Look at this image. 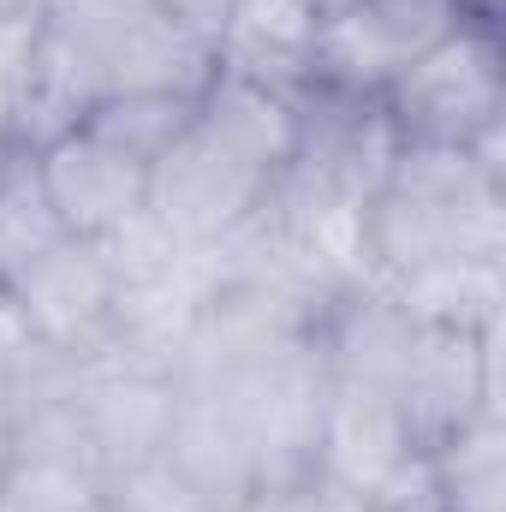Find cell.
<instances>
[{
    "mask_svg": "<svg viewBox=\"0 0 506 512\" xmlns=\"http://www.w3.org/2000/svg\"><path fill=\"white\" fill-rule=\"evenodd\" d=\"M36 6H72V0H36Z\"/></svg>",
    "mask_w": 506,
    "mask_h": 512,
    "instance_id": "44dd1931",
    "label": "cell"
},
{
    "mask_svg": "<svg viewBox=\"0 0 506 512\" xmlns=\"http://www.w3.org/2000/svg\"><path fill=\"white\" fill-rule=\"evenodd\" d=\"M54 239H66L42 179H36V155L30 149H12L0 161V280L12 268H24L30 256H42Z\"/></svg>",
    "mask_w": 506,
    "mask_h": 512,
    "instance_id": "5bb4252c",
    "label": "cell"
},
{
    "mask_svg": "<svg viewBox=\"0 0 506 512\" xmlns=\"http://www.w3.org/2000/svg\"><path fill=\"white\" fill-rule=\"evenodd\" d=\"M364 256L376 286L459 256H506V179L459 143H399L364 209Z\"/></svg>",
    "mask_w": 506,
    "mask_h": 512,
    "instance_id": "6da1fadb",
    "label": "cell"
},
{
    "mask_svg": "<svg viewBox=\"0 0 506 512\" xmlns=\"http://www.w3.org/2000/svg\"><path fill=\"white\" fill-rule=\"evenodd\" d=\"M381 292L417 328H441V334H501V304H506L501 256L435 262V268H417V274L387 280Z\"/></svg>",
    "mask_w": 506,
    "mask_h": 512,
    "instance_id": "8fae6325",
    "label": "cell"
},
{
    "mask_svg": "<svg viewBox=\"0 0 506 512\" xmlns=\"http://www.w3.org/2000/svg\"><path fill=\"white\" fill-rule=\"evenodd\" d=\"M36 179L72 239H108L149 197V167L120 155L114 143H102L84 126L36 149Z\"/></svg>",
    "mask_w": 506,
    "mask_h": 512,
    "instance_id": "9c48e42d",
    "label": "cell"
},
{
    "mask_svg": "<svg viewBox=\"0 0 506 512\" xmlns=\"http://www.w3.org/2000/svg\"><path fill=\"white\" fill-rule=\"evenodd\" d=\"M108 501H114V512H239V507H221L215 495H203L167 459H149L137 471L108 477Z\"/></svg>",
    "mask_w": 506,
    "mask_h": 512,
    "instance_id": "2e32d148",
    "label": "cell"
},
{
    "mask_svg": "<svg viewBox=\"0 0 506 512\" xmlns=\"http://www.w3.org/2000/svg\"><path fill=\"white\" fill-rule=\"evenodd\" d=\"M161 459L179 477H191L203 495H215L221 507H245L256 495L251 441H245V429H239V417L227 411L221 393L179 387V411H173V435H167Z\"/></svg>",
    "mask_w": 506,
    "mask_h": 512,
    "instance_id": "30bf717a",
    "label": "cell"
},
{
    "mask_svg": "<svg viewBox=\"0 0 506 512\" xmlns=\"http://www.w3.org/2000/svg\"><path fill=\"white\" fill-rule=\"evenodd\" d=\"M24 340L30 334H24V322H18V310L0 286V459H6V441H12V358H18Z\"/></svg>",
    "mask_w": 506,
    "mask_h": 512,
    "instance_id": "e0dca14e",
    "label": "cell"
},
{
    "mask_svg": "<svg viewBox=\"0 0 506 512\" xmlns=\"http://www.w3.org/2000/svg\"><path fill=\"white\" fill-rule=\"evenodd\" d=\"M298 6H304V12H310V18H328V12H340V6H346V0H298Z\"/></svg>",
    "mask_w": 506,
    "mask_h": 512,
    "instance_id": "d6986e66",
    "label": "cell"
},
{
    "mask_svg": "<svg viewBox=\"0 0 506 512\" xmlns=\"http://www.w3.org/2000/svg\"><path fill=\"white\" fill-rule=\"evenodd\" d=\"M417 453L441 447L471 417L501 411V334H441L417 328L411 358L393 387Z\"/></svg>",
    "mask_w": 506,
    "mask_h": 512,
    "instance_id": "8992f818",
    "label": "cell"
},
{
    "mask_svg": "<svg viewBox=\"0 0 506 512\" xmlns=\"http://www.w3.org/2000/svg\"><path fill=\"white\" fill-rule=\"evenodd\" d=\"M48 24L78 48L90 66L102 102L108 96H191L221 72V48L179 18L155 12L149 0H72V6H42Z\"/></svg>",
    "mask_w": 506,
    "mask_h": 512,
    "instance_id": "7a4b0ae2",
    "label": "cell"
},
{
    "mask_svg": "<svg viewBox=\"0 0 506 512\" xmlns=\"http://www.w3.org/2000/svg\"><path fill=\"white\" fill-rule=\"evenodd\" d=\"M441 512H506V423L501 411L471 417L441 447H429Z\"/></svg>",
    "mask_w": 506,
    "mask_h": 512,
    "instance_id": "7c38bea8",
    "label": "cell"
},
{
    "mask_svg": "<svg viewBox=\"0 0 506 512\" xmlns=\"http://www.w3.org/2000/svg\"><path fill=\"white\" fill-rule=\"evenodd\" d=\"M173 411H179L173 370L126 358L114 346H96L84 358V435H90V459L102 465V477L161 459L173 435Z\"/></svg>",
    "mask_w": 506,
    "mask_h": 512,
    "instance_id": "52a82bcc",
    "label": "cell"
},
{
    "mask_svg": "<svg viewBox=\"0 0 506 512\" xmlns=\"http://www.w3.org/2000/svg\"><path fill=\"white\" fill-rule=\"evenodd\" d=\"M155 12H167V18H179L185 30H197V36H209L215 48H221V30L233 24V6L239 0H149Z\"/></svg>",
    "mask_w": 506,
    "mask_h": 512,
    "instance_id": "ac0fdd59",
    "label": "cell"
},
{
    "mask_svg": "<svg viewBox=\"0 0 506 512\" xmlns=\"http://www.w3.org/2000/svg\"><path fill=\"white\" fill-rule=\"evenodd\" d=\"M417 453L405 411L387 387L370 382H340L328 376V405H322V435H316V483L364 501Z\"/></svg>",
    "mask_w": 506,
    "mask_h": 512,
    "instance_id": "ba28073f",
    "label": "cell"
},
{
    "mask_svg": "<svg viewBox=\"0 0 506 512\" xmlns=\"http://www.w3.org/2000/svg\"><path fill=\"white\" fill-rule=\"evenodd\" d=\"M506 54L495 12H465L417 66L381 90V114L399 143H471L506 114Z\"/></svg>",
    "mask_w": 506,
    "mask_h": 512,
    "instance_id": "3957f363",
    "label": "cell"
},
{
    "mask_svg": "<svg viewBox=\"0 0 506 512\" xmlns=\"http://www.w3.org/2000/svg\"><path fill=\"white\" fill-rule=\"evenodd\" d=\"M0 512H114L108 477L78 459H0Z\"/></svg>",
    "mask_w": 506,
    "mask_h": 512,
    "instance_id": "4fadbf2b",
    "label": "cell"
},
{
    "mask_svg": "<svg viewBox=\"0 0 506 512\" xmlns=\"http://www.w3.org/2000/svg\"><path fill=\"white\" fill-rule=\"evenodd\" d=\"M191 120H197V102L191 96H108V102L90 108L84 131H96L102 143H114L131 161L155 167Z\"/></svg>",
    "mask_w": 506,
    "mask_h": 512,
    "instance_id": "9a60e30c",
    "label": "cell"
},
{
    "mask_svg": "<svg viewBox=\"0 0 506 512\" xmlns=\"http://www.w3.org/2000/svg\"><path fill=\"white\" fill-rule=\"evenodd\" d=\"M0 286H6V298H12V310H18V322H24V334L36 346L90 358L114 334L120 280H114L108 251L96 239H72L66 233L42 256H30L24 268H12Z\"/></svg>",
    "mask_w": 506,
    "mask_h": 512,
    "instance_id": "5b68a950",
    "label": "cell"
},
{
    "mask_svg": "<svg viewBox=\"0 0 506 512\" xmlns=\"http://www.w3.org/2000/svg\"><path fill=\"white\" fill-rule=\"evenodd\" d=\"M459 18H465L459 0H346L340 12L316 18L310 84L376 102L381 90L405 66H417Z\"/></svg>",
    "mask_w": 506,
    "mask_h": 512,
    "instance_id": "277c9868",
    "label": "cell"
},
{
    "mask_svg": "<svg viewBox=\"0 0 506 512\" xmlns=\"http://www.w3.org/2000/svg\"><path fill=\"white\" fill-rule=\"evenodd\" d=\"M465 12H495V0H459Z\"/></svg>",
    "mask_w": 506,
    "mask_h": 512,
    "instance_id": "ffe728a7",
    "label": "cell"
}]
</instances>
